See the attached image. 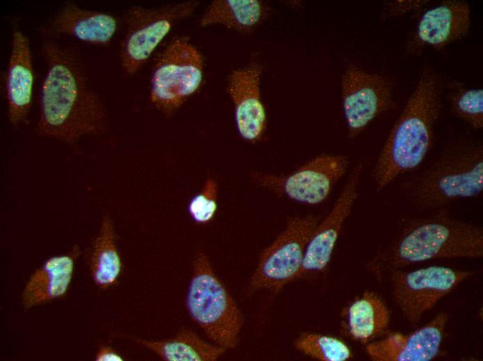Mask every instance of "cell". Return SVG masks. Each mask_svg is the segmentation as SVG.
Listing matches in <instances>:
<instances>
[{
  "instance_id": "cell-4",
  "label": "cell",
  "mask_w": 483,
  "mask_h": 361,
  "mask_svg": "<svg viewBox=\"0 0 483 361\" xmlns=\"http://www.w3.org/2000/svg\"><path fill=\"white\" fill-rule=\"evenodd\" d=\"M482 190L483 146L469 139L448 145L430 166L403 185L408 199L422 211L477 197Z\"/></svg>"
},
{
  "instance_id": "cell-10",
  "label": "cell",
  "mask_w": 483,
  "mask_h": 361,
  "mask_svg": "<svg viewBox=\"0 0 483 361\" xmlns=\"http://www.w3.org/2000/svg\"><path fill=\"white\" fill-rule=\"evenodd\" d=\"M341 101L348 136L353 139L394 108L393 85L383 75L350 65L341 78Z\"/></svg>"
},
{
  "instance_id": "cell-15",
  "label": "cell",
  "mask_w": 483,
  "mask_h": 361,
  "mask_svg": "<svg viewBox=\"0 0 483 361\" xmlns=\"http://www.w3.org/2000/svg\"><path fill=\"white\" fill-rule=\"evenodd\" d=\"M262 67L257 62L234 70L230 75L228 91L235 106L237 131L250 142L259 140L266 126V113L260 88Z\"/></svg>"
},
{
  "instance_id": "cell-22",
  "label": "cell",
  "mask_w": 483,
  "mask_h": 361,
  "mask_svg": "<svg viewBox=\"0 0 483 361\" xmlns=\"http://www.w3.org/2000/svg\"><path fill=\"white\" fill-rule=\"evenodd\" d=\"M115 236L111 220L108 216L103 217L93 243L90 261L93 280L102 288L113 285L121 269Z\"/></svg>"
},
{
  "instance_id": "cell-3",
  "label": "cell",
  "mask_w": 483,
  "mask_h": 361,
  "mask_svg": "<svg viewBox=\"0 0 483 361\" xmlns=\"http://www.w3.org/2000/svg\"><path fill=\"white\" fill-rule=\"evenodd\" d=\"M482 256V228L439 210L409 222L376 254L370 269L380 278L391 271L427 260Z\"/></svg>"
},
{
  "instance_id": "cell-5",
  "label": "cell",
  "mask_w": 483,
  "mask_h": 361,
  "mask_svg": "<svg viewBox=\"0 0 483 361\" xmlns=\"http://www.w3.org/2000/svg\"><path fill=\"white\" fill-rule=\"evenodd\" d=\"M186 306L192 319L218 346L227 349L237 345L242 314L202 253L194 261Z\"/></svg>"
},
{
  "instance_id": "cell-18",
  "label": "cell",
  "mask_w": 483,
  "mask_h": 361,
  "mask_svg": "<svg viewBox=\"0 0 483 361\" xmlns=\"http://www.w3.org/2000/svg\"><path fill=\"white\" fill-rule=\"evenodd\" d=\"M78 253V248L74 247L71 254L52 257L32 274L22 294L24 308L51 301L66 293Z\"/></svg>"
},
{
  "instance_id": "cell-24",
  "label": "cell",
  "mask_w": 483,
  "mask_h": 361,
  "mask_svg": "<svg viewBox=\"0 0 483 361\" xmlns=\"http://www.w3.org/2000/svg\"><path fill=\"white\" fill-rule=\"evenodd\" d=\"M303 353L322 361H346L352 356L349 347L341 340L328 335L304 333L295 342Z\"/></svg>"
},
{
  "instance_id": "cell-1",
  "label": "cell",
  "mask_w": 483,
  "mask_h": 361,
  "mask_svg": "<svg viewBox=\"0 0 483 361\" xmlns=\"http://www.w3.org/2000/svg\"><path fill=\"white\" fill-rule=\"evenodd\" d=\"M45 36L42 51L47 70L40 92L37 133L68 144L103 133L107 115L100 96L73 53Z\"/></svg>"
},
{
  "instance_id": "cell-21",
  "label": "cell",
  "mask_w": 483,
  "mask_h": 361,
  "mask_svg": "<svg viewBox=\"0 0 483 361\" xmlns=\"http://www.w3.org/2000/svg\"><path fill=\"white\" fill-rule=\"evenodd\" d=\"M135 341L167 361H214L226 349L205 342L188 330H180L176 337L169 339L149 341L135 339Z\"/></svg>"
},
{
  "instance_id": "cell-12",
  "label": "cell",
  "mask_w": 483,
  "mask_h": 361,
  "mask_svg": "<svg viewBox=\"0 0 483 361\" xmlns=\"http://www.w3.org/2000/svg\"><path fill=\"white\" fill-rule=\"evenodd\" d=\"M363 165H356L332 209L317 224L307 243L298 277L319 273L328 265L343 225L357 196Z\"/></svg>"
},
{
  "instance_id": "cell-14",
  "label": "cell",
  "mask_w": 483,
  "mask_h": 361,
  "mask_svg": "<svg viewBox=\"0 0 483 361\" xmlns=\"http://www.w3.org/2000/svg\"><path fill=\"white\" fill-rule=\"evenodd\" d=\"M348 165L346 157L321 155L307 162L283 178H271L290 199L307 205H317L330 195Z\"/></svg>"
},
{
  "instance_id": "cell-27",
  "label": "cell",
  "mask_w": 483,
  "mask_h": 361,
  "mask_svg": "<svg viewBox=\"0 0 483 361\" xmlns=\"http://www.w3.org/2000/svg\"><path fill=\"white\" fill-rule=\"evenodd\" d=\"M96 361H122L123 358L114 349L108 346H101L95 356Z\"/></svg>"
},
{
  "instance_id": "cell-8",
  "label": "cell",
  "mask_w": 483,
  "mask_h": 361,
  "mask_svg": "<svg viewBox=\"0 0 483 361\" xmlns=\"http://www.w3.org/2000/svg\"><path fill=\"white\" fill-rule=\"evenodd\" d=\"M393 299L405 318L418 323L439 300L473 275L469 270L430 266L409 271L389 273Z\"/></svg>"
},
{
  "instance_id": "cell-16",
  "label": "cell",
  "mask_w": 483,
  "mask_h": 361,
  "mask_svg": "<svg viewBox=\"0 0 483 361\" xmlns=\"http://www.w3.org/2000/svg\"><path fill=\"white\" fill-rule=\"evenodd\" d=\"M6 81L8 119L17 126L28 115L34 83L29 40L20 31L12 33Z\"/></svg>"
},
{
  "instance_id": "cell-13",
  "label": "cell",
  "mask_w": 483,
  "mask_h": 361,
  "mask_svg": "<svg viewBox=\"0 0 483 361\" xmlns=\"http://www.w3.org/2000/svg\"><path fill=\"white\" fill-rule=\"evenodd\" d=\"M448 320V314L440 312L412 333H390L368 344L366 351L374 361L432 360L439 353Z\"/></svg>"
},
{
  "instance_id": "cell-20",
  "label": "cell",
  "mask_w": 483,
  "mask_h": 361,
  "mask_svg": "<svg viewBox=\"0 0 483 361\" xmlns=\"http://www.w3.org/2000/svg\"><path fill=\"white\" fill-rule=\"evenodd\" d=\"M390 314L383 300L372 292H365L348 308V330L355 340L366 343L388 328Z\"/></svg>"
},
{
  "instance_id": "cell-25",
  "label": "cell",
  "mask_w": 483,
  "mask_h": 361,
  "mask_svg": "<svg viewBox=\"0 0 483 361\" xmlns=\"http://www.w3.org/2000/svg\"><path fill=\"white\" fill-rule=\"evenodd\" d=\"M217 193L216 182L212 179L206 180L201 192L195 196L189 205V212L194 221L203 224L212 219L217 208Z\"/></svg>"
},
{
  "instance_id": "cell-9",
  "label": "cell",
  "mask_w": 483,
  "mask_h": 361,
  "mask_svg": "<svg viewBox=\"0 0 483 361\" xmlns=\"http://www.w3.org/2000/svg\"><path fill=\"white\" fill-rule=\"evenodd\" d=\"M319 224L313 216L290 219L282 233L262 253L250 289L278 290L297 278L307 243Z\"/></svg>"
},
{
  "instance_id": "cell-19",
  "label": "cell",
  "mask_w": 483,
  "mask_h": 361,
  "mask_svg": "<svg viewBox=\"0 0 483 361\" xmlns=\"http://www.w3.org/2000/svg\"><path fill=\"white\" fill-rule=\"evenodd\" d=\"M271 8L260 0H214L203 14L200 24H221L227 28L248 33L271 15Z\"/></svg>"
},
{
  "instance_id": "cell-26",
  "label": "cell",
  "mask_w": 483,
  "mask_h": 361,
  "mask_svg": "<svg viewBox=\"0 0 483 361\" xmlns=\"http://www.w3.org/2000/svg\"><path fill=\"white\" fill-rule=\"evenodd\" d=\"M426 0H396L387 1L384 5L382 18L390 19L400 17L423 10L429 3Z\"/></svg>"
},
{
  "instance_id": "cell-2",
  "label": "cell",
  "mask_w": 483,
  "mask_h": 361,
  "mask_svg": "<svg viewBox=\"0 0 483 361\" xmlns=\"http://www.w3.org/2000/svg\"><path fill=\"white\" fill-rule=\"evenodd\" d=\"M443 92L440 75L432 67H425L373 169L378 191L416 169L426 158L432 146Z\"/></svg>"
},
{
  "instance_id": "cell-23",
  "label": "cell",
  "mask_w": 483,
  "mask_h": 361,
  "mask_svg": "<svg viewBox=\"0 0 483 361\" xmlns=\"http://www.w3.org/2000/svg\"><path fill=\"white\" fill-rule=\"evenodd\" d=\"M448 101L452 114L471 128L483 127V90L469 88L453 81L448 85Z\"/></svg>"
},
{
  "instance_id": "cell-7",
  "label": "cell",
  "mask_w": 483,
  "mask_h": 361,
  "mask_svg": "<svg viewBox=\"0 0 483 361\" xmlns=\"http://www.w3.org/2000/svg\"><path fill=\"white\" fill-rule=\"evenodd\" d=\"M202 77L200 53L187 38H176L167 47L154 67L151 101L162 112L171 113L197 90Z\"/></svg>"
},
{
  "instance_id": "cell-6",
  "label": "cell",
  "mask_w": 483,
  "mask_h": 361,
  "mask_svg": "<svg viewBox=\"0 0 483 361\" xmlns=\"http://www.w3.org/2000/svg\"><path fill=\"white\" fill-rule=\"evenodd\" d=\"M198 5V1H189L158 8L134 6L128 9L124 17L126 33L121 50L124 74H135L171 28L189 16Z\"/></svg>"
},
{
  "instance_id": "cell-11",
  "label": "cell",
  "mask_w": 483,
  "mask_h": 361,
  "mask_svg": "<svg viewBox=\"0 0 483 361\" xmlns=\"http://www.w3.org/2000/svg\"><path fill=\"white\" fill-rule=\"evenodd\" d=\"M471 24L468 3L460 0H445L425 10L406 44V52L419 56L431 48L441 50L465 37Z\"/></svg>"
},
{
  "instance_id": "cell-17",
  "label": "cell",
  "mask_w": 483,
  "mask_h": 361,
  "mask_svg": "<svg viewBox=\"0 0 483 361\" xmlns=\"http://www.w3.org/2000/svg\"><path fill=\"white\" fill-rule=\"evenodd\" d=\"M117 28V22L112 15L69 2L53 17L45 34L68 35L87 44L105 46L112 39Z\"/></svg>"
}]
</instances>
